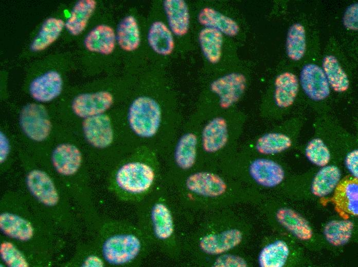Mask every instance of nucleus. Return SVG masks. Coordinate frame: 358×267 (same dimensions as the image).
Wrapping results in <instances>:
<instances>
[{
	"label": "nucleus",
	"instance_id": "36",
	"mask_svg": "<svg viewBox=\"0 0 358 267\" xmlns=\"http://www.w3.org/2000/svg\"><path fill=\"white\" fill-rule=\"evenodd\" d=\"M306 155L310 161L319 166H326L330 159L328 148L319 138L314 139L308 143Z\"/></svg>",
	"mask_w": 358,
	"mask_h": 267
},
{
	"label": "nucleus",
	"instance_id": "28",
	"mask_svg": "<svg viewBox=\"0 0 358 267\" xmlns=\"http://www.w3.org/2000/svg\"><path fill=\"white\" fill-rule=\"evenodd\" d=\"M340 178L341 173L338 167L334 165L324 166L313 179L312 192L318 197L326 196L335 188Z\"/></svg>",
	"mask_w": 358,
	"mask_h": 267
},
{
	"label": "nucleus",
	"instance_id": "18",
	"mask_svg": "<svg viewBox=\"0 0 358 267\" xmlns=\"http://www.w3.org/2000/svg\"><path fill=\"white\" fill-rule=\"evenodd\" d=\"M164 9L172 31L178 36L187 33L189 25V13L186 3L183 0H166Z\"/></svg>",
	"mask_w": 358,
	"mask_h": 267
},
{
	"label": "nucleus",
	"instance_id": "38",
	"mask_svg": "<svg viewBox=\"0 0 358 267\" xmlns=\"http://www.w3.org/2000/svg\"><path fill=\"white\" fill-rule=\"evenodd\" d=\"M357 3H354L347 8L343 17V23L347 29L357 30Z\"/></svg>",
	"mask_w": 358,
	"mask_h": 267
},
{
	"label": "nucleus",
	"instance_id": "11",
	"mask_svg": "<svg viewBox=\"0 0 358 267\" xmlns=\"http://www.w3.org/2000/svg\"><path fill=\"white\" fill-rule=\"evenodd\" d=\"M187 189L196 194L216 197L223 194L226 185L219 176L208 172H197L190 175L186 179Z\"/></svg>",
	"mask_w": 358,
	"mask_h": 267
},
{
	"label": "nucleus",
	"instance_id": "15",
	"mask_svg": "<svg viewBox=\"0 0 358 267\" xmlns=\"http://www.w3.org/2000/svg\"><path fill=\"white\" fill-rule=\"evenodd\" d=\"M252 178L259 184L273 187L280 183L284 178V171L276 162L266 159H258L249 167Z\"/></svg>",
	"mask_w": 358,
	"mask_h": 267
},
{
	"label": "nucleus",
	"instance_id": "5",
	"mask_svg": "<svg viewBox=\"0 0 358 267\" xmlns=\"http://www.w3.org/2000/svg\"><path fill=\"white\" fill-rule=\"evenodd\" d=\"M143 212L141 228L152 243L154 239L165 241L172 236L174 232L173 218L165 204L151 200Z\"/></svg>",
	"mask_w": 358,
	"mask_h": 267
},
{
	"label": "nucleus",
	"instance_id": "9",
	"mask_svg": "<svg viewBox=\"0 0 358 267\" xmlns=\"http://www.w3.org/2000/svg\"><path fill=\"white\" fill-rule=\"evenodd\" d=\"M300 83L306 94L315 101H320L330 94L329 85L323 70L313 64L306 65L300 73Z\"/></svg>",
	"mask_w": 358,
	"mask_h": 267
},
{
	"label": "nucleus",
	"instance_id": "8",
	"mask_svg": "<svg viewBox=\"0 0 358 267\" xmlns=\"http://www.w3.org/2000/svg\"><path fill=\"white\" fill-rule=\"evenodd\" d=\"M246 85V79L241 73L232 72L214 80L211 90L220 98V106L227 108L241 98Z\"/></svg>",
	"mask_w": 358,
	"mask_h": 267
},
{
	"label": "nucleus",
	"instance_id": "10",
	"mask_svg": "<svg viewBox=\"0 0 358 267\" xmlns=\"http://www.w3.org/2000/svg\"><path fill=\"white\" fill-rule=\"evenodd\" d=\"M357 178H347L337 184L333 200L343 216L358 214Z\"/></svg>",
	"mask_w": 358,
	"mask_h": 267
},
{
	"label": "nucleus",
	"instance_id": "31",
	"mask_svg": "<svg viewBox=\"0 0 358 267\" xmlns=\"http://www.w3.org/2000/svg\"><path fill=\"white\" fill-rule=\"evenodd\" d=\"M323 67L328 83L334 90L342 92L348 89V77L335 56L327 55L325 57Z\"/></svg>",
	"mask_w": 358,
	"mask_h": 267
},
{
	"label": "nucleus",
	"instance_id": "12",
	"mask_svg": "<svg viewBox=\"0 0 358 267\" xmlns=\"http://www.w3.org/2000/svg\"><path fill=\"white\" fill-rule=\"evenodd\" d=\"M27 184L31 193L42 203L55 205L59 199L56 187L47 174L39 170H33L28 175Z\"/></svg>",
	"mask_w": 358,
	"mask_h": 267
},
{
	"label": "nucleus",
	"instance_id": "20",
	"mask_svg": "<svg viewBox=\"0 0 358 267\" xmlns=\"http://www.w3.org/2000/svg\"><path fill=\"white\" fill-rule=\"evenodd\" d=\"M198 137L192 132L183 134L177 141L174 150V160L183 170L191 168L195 162Z\"/></svg>",
	"mask_w": 358,
	"mask_h": 267
},
{
	"label": "nucleus",
	"instance_id": "14",
	"mask_svg": "<svg viewBox=\"0 0 358 267\" xmlns=\"http://www.w3.org/2000/svg\"><path fill=\"white\" fill-rule=\"evenodd\" d=\"M82 157L79 149L74 145L61 144L55 149L52 161L57 171L60 174L70 176L79 168Z\"/></svg>",
	"mask_w": 358,
	"mask_h": 267
},
{
	"label": "nucleus",
	"instance_id": "6",
	"mask_svg": "<svg viewBox=\"0 0 358 267\" xmlns=\"http://www.w3.org/2000/svg\"><path fill=\"white\" fill-rule=\"evenodd\" d=\"M20 122L26 135L37 142L45 140L51 129V124L45 108L37 104H28L23 108Z\"/></svg>",
	"mask_w": 358,
	"mask_h": 267
},
{
	"label": "nucleus",
	"instance_id": "1",
	"mask_svg": "<svg viewBox=\"0 0 358 267\" xmlns=\"http://www.w3.org/2000/svg\"><path fill=\"white\" fill-rule=\"evenodd\" d=\"M157 178L154 149L136 146L128 154L114 177L117 192L127 202H140L153 192Z\"/></svg>",
	"mask_w": 358,
	"mask_h": 267
},
{
	"label": "nucleus",
	"instance_id": "21",
	"mask_svg": "<svg viewBox=\"0 0 358 267\" xmlns=\"http://www.w3.org/2000/svg\"><path fill=\"white\" fill-rule=\"evenodd\" d=\"M298 82L293 73L285 72L279 74L275 80V101L281 108L291 106L298 91Z\"/></svg>",
	"mask_w": 358,
	"mask_h": 267
},
{
	"label": "nucleus",
	"instance_id": "7",
	"mask_svg": "<svg viewBox=\"0 0 358 267\" xmlns=\"http://www.w3.org/2000/svg\"><path fill=\"white\" fill-rule=\"evenodd\" d=\"M114 97L109 91L101 90L78 95L72 103V109L78 117L85 119L104 113L111 108Z\"/></svg>",
	"mask_w": 358,
	"mask_h": 267
},
{
	"label": "nucleus",
	"instance_id": "33",
	"mask_svg": "<svg viewBox=\"0 0 358 267\" xmlns=\"http://www.w3.org/2000/svg\"><path fill=\"white\" fill-rule=\"evenodd\" d=\"M287 52L293 61H298L303 56L306 49V33L304 27L299 23L292 25L287 39Z\"/></svg>",
	"mask_w": 358,
	"mask_h": 267
},
{
	"label": "nucleus",
	"instance_id": "25",
	"mask_svg": "<svg viewBox=\"0 0 358 267\" xmlns=\"http://www.w3.org/2000/svg\"><path fill=\"white\" fill-rule=\"evenodd\" d=\"M0 227L6 235L21 241L28 240L33 236V228L30 222L12 214L1 215Z\"/></svg>",
	"mask_w": 358,
	"mask_h": 267
},
{
	"label": "nucleus",
	"instance_id": "2",
	"mask_svg": "<svg viewBox=\"0 0 358 267\" xmlns=\"http://www.w3.org/2000/svg\"><path fill=\"white\" fill-rule=\"evenodd\" d=\"M151 243L141 227L122 222L118 224L116 232L104 241L102 253L111 264L134 266L147 255Z\"/></svg>",
	"mask_w": 358,
	"mask_h": 267
},
{
	"label": "nucleus",
	"instance_id": "40",
	"mask_svg": "<svg viewBox=\"0 0 358 267\" xmlns=\"http://www.w3.org/2000/svg\"><path fill=\"white\" fill-rule=\"evenodd\" d=\"M358 151L353 150L349 152L346 158V165L352 175L357 178Z\"/></svg>",
	"mask_w": 358,
	"mask_h": 267
},
{
	"label": "nucleus",
	"instance_id": "42",
	"mask_svg": "<svg viewBox=\"0 0 358 267\" xmlns=\"http://www.w3.org/2000/svg\"><path fill=\"white\" fill-rule=\"evenodd\" d=\"M103 261L98 256L91 255L88 256L83 263V266L86 267H102Z\"/></svg>",
	"mask_w": 358,
	"mask_h": 267
},
{
	"label": "nucleus",
	"instance_id": "23",
	"mask_svg": "<svg viewBox=\"0 0 358 267\" xmlns=\"http://www.w3.org/2000/svg\"><path fill=\"white\" fill-rule=\"evenodd\" d=\"M149 44L156 53L167 55L173 50L174 43L172 34L162 22H155L151 25L148 35Z\"/></svg>",
	"mask_w": 358,
	"mask_h": 267
},
{
	"label": "nucleus",
	"instance_id": "29",
	"mask_svg": "<svg viewBox=\"0 0 358 267\" xmlns=\"http://www.w3.org/2000/svg\"><path fill=\"white\" fill-rule=\"evenodd\" d=\"M117 37L120 47L127 51H132L138 48L140 43L139 30L133 16L124 17L120 23Z\"/></svg>",
	"mask_w": 358,
	"mask_h": 267
},
{
	"label": "nucleus",
	"instance_id": "32",
	"mask_svg": "<svg viewBox=\"0 0 358 267\" xmlns=\"http://www.w3.org/2000/svg\"><path fill=\"white\" fill-rule=\"evenodd\" d=\"M289 250L287 244L278 240L265 246L259 256L262 267H282L286 262Z\"/></svg>",
	"mask_w": 358,
	"mask_h": 267
},
{
	"label": "nucleus",
	"instance_id": "27",
	"mask_svg": "<svg viewBox=\"0 0 358 267\" xmlns=\"http://www.w3.org/2000/svg\"><path fill=\"white\" fill-rule=\"evenodd\" d=\"M199 41L207 60L213 64L218 62L221 56L222 33L217 29L206 27L200 33Z\"/></svg>",
	"mask_w": 358,
	"mask_h": 267
},
{
	"label": "nucleus",
	"instance_id": "24",
	"mask_svg": "<svg viewBox=\"0 0 358 267\" xmlns=\"http://www.w3.org/2000/svg\"><path fill=\"white\" fill-rule=\"evenodd\" d=\"M96 5L94 0H81L74 6L65 23V27L72 34L77 35L85 29Z\"/></svg>",
	"mask_w": 358,
	"mask_h": 267
},
{
	"label": "nucleus",
	"instance_id": "13",
	"mask_svg": "<svg viewBox=\"0 0 358 267\" xmlns=\"http://www.w3.org/2000/svg\"><path fill=\"white\" fill-rule=\"evenodd\" d=\"M62 89V80L57 71H50L32 81L29 92L35 100L46 102L56 98Z\"/></svg>",
	"mask_w": 358,
	"mask_h": 267
},
{
	"label": "nucleus",
	"instance_id": "35",
	"mask_svg": "<svg viewBox=\"0 0 358 267\" xmlns=\"http://www.w3.org/2000/svg\"><path fill=\"white\" fill-rule=\"evenodd\" d=\"M292 144L290 138L280 133H268L257 141L256 149L260 153L269 155L281 152L289 148Z\"/></svg>",
	"mask_w": 358,
	"mask_h": 267
},
{
	"label": "nucleus",
	"instance_id": "30",
	"mask_svg": "<svg viewBox=\"0 0 358 267\" xmlns=\"http://www.w3.org/2000/svg\"><path fill=\"white\" fill-rule=\"evenodd\" d=\"M64 25L63 20L60 18L50 17L47 19L32 41L30 49L37 51L47 48L58 38Z\"/></svg>",
	"mask_w": 358,
	"mask_h": 267
},
{
	"label": "nucleus",
	"instance_id": "22",
	"mask_svg": "<svg viewBox=\"0 0 358 267\" xmlns=\"http://www.w3.org/2000/svg\"><path fill=\"white\" fill-rule=\"evenodd\" d=\"M198 20L206 27L217 29L228 36H235L239 31V26L234 20L209 7L204 8L200 11Z\"/></svg>",
	"mask_w": 358,
	"mask_h": 267
},
{
	"label": "nucleus",
	"instance_id": "3",
	"mask_svg": "<svg viewBox=\"0 0 358 267\" xmlns=\"http://www.w3.org/2000/svg\"><path fill=\"white\" fill-rule=\"evenodd\" d=\"M125 122L136 146L145 145L154 149L163 126L162 110L157 100L148 96L135 98L130 105Z\"/></svg>",
	"mask_w": 358,
	"mask_h": 267
},
{
	"label": "nucleus",
	"instance_id": "17",
	"mask_svg": "<svg viewBox=\"0 0 358 267\" xmlns=\"http://www.w3.org/2000/svg\"><path fill=\"white\" fill-rule=\"evenodd\" d=\"M241 239L242 234L239 231L229 230L204 237L201 240L200 246L207 253L218 254L235 247Z\"/></svg>",
	"mask_w": 358,
	"mask_h": 267
},
{
	"label": "nucleus",
	"instance_id": "4",
	"mask_svg": "<svg viewBox=\"0 0 358 267\" xmlns=\"http://www.w3.org/2000/svg\"><path fill=\"white\" fill-rule=\"evenodd\" d=\"M82 129L85 140L94 148L104 149L117 144L131 151L136 147L126 124L115 125L107 114L84 119Z\"/></svg>",
	"mask_w": 358,
	"mask_h": 267
},
{
	"label": "nucleus",
	"instance_id": "26",
	"mask_svg": "<svg viewBox=\"0 0 358 267\" xmlns=\"http://www.w3.org/2000/svg\"><path fill=\"white\" fill-rule=\"evenodd\" d=\"M280 223L301 240H308L312 237V230L307 221L294 211L281 208L277 213Z\"/></svg>",
	"mask_w": 358,
	"mask_h": 267
},
{
	"label": "nucleus",
	"instance_id": "39",
	"mask_svg": "<svg viewBox=\"0 0 358 267\" xmlns=\"http://www.w3.org/2000/svg\"><path fill=\"white\" fill-rule=\"evenodd\" d=\"M216 266H246L245 261L241 258L232 255H223L219 258Z\"/></svg>",
	"mask_w": 358,
	"mask_h": 267
},
{
	"label": "nucleus",
	"instance_id": "41",
	"mask_svg": "<svg viewBox=\"0 0 358 267\" xmlns=\"http://www.w3.org/2000/svg\"><path fill=\"white\" fill-rule=\"evenodd\" d=\"M1 162H3L6 159L9 151V143L8 139L4 134L1 132Z\"/></svg>",
	"mask_w": 358,
	"mask_h": 267
},
{
	"label": "nucleus",
	"instance_id": "37",
	"mask_svg": "<svg viewBox=\"0 0 358 267\" xmlns=\"http://www.w3.org/2000/svg\"><path fill=\"white\" fill-rule=\"evenodd\" d=\"M2 258L9 266L26 267L28 264L21 253L10 242H4L1 245Z\"/></svg>",
	"mask_w": 358,
	"mask_h": 267
},
{
	"label": "nucleus",
	"instance_id": "16",
	"mask_svg": "<svg viewBox=\"0 0 358 267\" xmlns=\"http://www.w3.org/2000/svg\"><path fill=\"white\" fill-rule=\"evenodd\" d=\"M228 137L226 120L222 117L214 118L205 125L202 132L203 148L207 152L217 151L226 145Z\"/></svg>",
	"mask_w": 358,
	"mask_h": 267
},
{
	"label": "nucleus",
	"instance_id": "34",
	"mask_svg": "<svg viewBox=\"0 0 358 267\" xmlns=\"http://www.w3.org/2000/svg\"><path fill=\"white\" fill-rule=\"evenodd\" d=\"M353 223L348 220H333L325 226L324 234L326 239L334 245L346 243L351 237Z\"/></svg>",
	"mask_w": 358,
	"mask_h": 267
},
{
	"label": "nucleus",
	"instance_id": "19",
	"mask_svg": "<svg viewBox=\"0 0 358 267\" xmlns=\"http://www.w3.org/2000/svg\"><path fill=\"white\" fill-rule=\"evenodd\" d=\"M115 41L113 29L108 25H100L89 32L85 39L84 44L91 51L109 54L115 48Z\"/></svg>",
	"mask_w": 358,
	"mask_h": 267
}]
</instances>
